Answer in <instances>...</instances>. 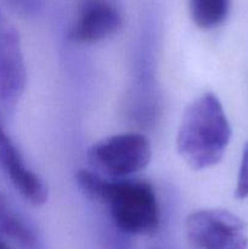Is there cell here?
<instances>
[{
    "label": "cell",
    "instance_id": "cell-8",
    "mask_svg": "<svg viewBox=\"0 0 248 249\" xmlns=\"http://www.w3.org/2000/svg\"><path fill=\"white\" fill-rule=\"evenodd\" d=\"M0 235L9 237L24 247H33L36 236L33 229L10 206L4 195L0 192Z\"/></svg>",
    "mask_w": 248,
    "mask_h": 249
},
{
    "label": "cell",
    "instance_id": "cell-5",
    "mask_svg": "<svg viewBox=\"0 0 248 249\" xmlns=\"http://www.w3.org/2000/svg\"><path fill=\"white\" fill-rule=\"evenodd\" d=\"M27 84V70L17 29L0 9V105L12 111L21 100Z\"/></svg>",
    "mask_w": 248,
    "mask_h": 249
},
{
    "label": "cell",
    "instance_id": "cell-12",
    "mask_svg": "<svg viewBox=\"0 0 248 249\" xmlns=\"http://www.w3.org/2000/svg\"><path fill=\"white\" fill-rule=\"evenodd\" d=\"M0 249H10L9 247H7V246L6 245H5V243L4 242H2V241L1 240H0Z\"/></svg>",
    "mask_w": 248,
    "mask_h": 249
},
{
    "label": "cell",
    "instance_id": "cell-4",
    "mask_svg": "<svg viewBox=\"0 0 248 249\" xmlns=\"http://www.w3.org/2000/svg\"><path fill=\"white\" fill-rule=\"evenodd\" d=\"M194 249H248L247 225L226 209H199L185 221Z\"/></svg>",
    "mask_w": 248,
    "mask_h": 249
},
{
    "label": "cell",
    "instance_id": "cell-9",
    "mask_svg": "<svg viewBox=\"0 0 248 249\" xmlns=\"http://www.w3.org/2000/svg\"><path fill=\"white\" fill-rule=\"evenodd\" d=\"M230 0H190V14L198 28L212 29L228 18Z\"/></svg>",
    "mask_w": 248,
    "mask_h": 249
},
{
    "label": "cell",
    "instance_id": "cell-7",
    "mask_svg": "<svg viewBox=\"0 0 248 249\" xmlns=\"http://www.w3.org/2000/svg\"><path fill=\"white\" fill-rule=\"evenodd\" d=\"M0 169L17 192L32 206H43L49 196L48 186L36 173L29 169L21 152L5 129L0 116Z\"/></svg>",
    "mask_w": 248,
    "mask_h": 249
},
{
    "label": "cell",
    "instance_id": "cell-2",
    "mask_svg": "<svg viewBox=\"0 0 248 249\" xmlns=\"http://www.w3.org/2000/svg\"><path fill=\"white\" fill-rule=\"evenodd\" d=\"M231 128L220 100L201 95L185 108L177 136V150L192 170L208 169L223 160Z\"/></svg>",
    "mask_w": 248,
    "mask_h": 249
},
{
    "label": "cell",
    "instance_id": "cell-1",
    "mask_svg": "<svg viewBox=\"0 0 248 249\" xmlns=\"http://www.w3.org/2000/svg\"><path fill=\"white\" fill-rule=\"evenodd\" d=\"M78 186L108 208L114 225L128 235H151L158 230L160 212L152 185L142 180H107L92 170L75 174Z\"/></svg>",
    "mask_w": 248,
    "mask_h": 249
},
{
    "label": "cell",
    "instance_id": "cell-3",
    "mask_svg": "<svg viewBox=\"0 0 248 249\" xmlns=\"http://www.w3.org/2000/svg\"><path fill=\"white\" fill-rule=\"evenodd\" d=\"M151 158V141L140 133L108 136L95 142L87 152L88 162L94 169L116 178L140 173L150 164Z\"/></svg>",
    "mask_w": 248,
    "mask_h": 249
},
{
    "label": "cell",
    "instance_id": "cell-6",
    "mask_svg": "<svg viewBox=\"0 0 248 249\" xmlns=\"http://www.w3.org/2000/svg\"><path fill=\"white\" fill-rule=\"evenodd\" d=\"M122 28V16L109 0H83L68 38L77 44L101 43Z\"/></svg>",
    "mask_w": 248,
    "mask_h": 249
},
{
    "label": "cell",
    "instance_id": "cell-10",
    "mask_svg": "<svg viewBox=\"0 0 248 249\" xmlns=\"http://www.w3.org/2000/svg\"><path fill=\"white\" fill-rule=\"evenodd\" d=\"M235 196L238 199H245L248 197V142L246 143L245 148H243L242 158H241Z\"/></svg>",
    "mask_w": 248,
    "mask_h": 249
},
{
    "label": "cell",
    "instance_id": "cell-11",
    "mask_svg": "<svg viewBox=\"0 0 248 249\" xmlns=\"http://www.w3.org/2000/svg\"><path fill=\"white\" fill-rule=\"evenodd\" d=\"M10 4L21 14L34 16L43 7V0H9Z\"/></svg>",
    "mask_w": 248,
    "mask_h": 249
}]
</instances>
